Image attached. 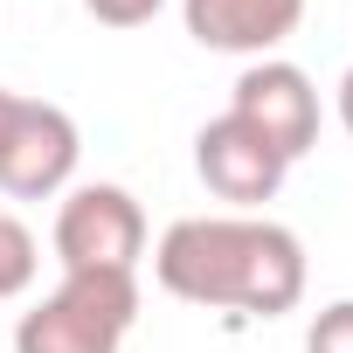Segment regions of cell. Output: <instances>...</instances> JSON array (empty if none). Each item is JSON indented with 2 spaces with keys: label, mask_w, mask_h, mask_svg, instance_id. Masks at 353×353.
<instances>
[{
  "label": "cell",
  "mask_w": 353,
  "mask_h": 353,
  "mask_svg": "<svg viewBox=\"0 0 353 353\" xmlns=\"http://www.w3.org/2000/svg\"><path fill=\"white\" fill-rule=\"evenodd\" d=\"M305 353H353V298L346 305H325L305 332Z\"/></svg>",
  "instance_id": "obj_9"
},
{
  "label": "cell",
  "mask_w": 353,
  "mask_h": 353,
  "mask_svg": "<svg viewBox=\"0 0 353 353\" xmlns=\"http://www.w3.org/2000/svg\"><path fill=\"white\" fill-rule=\"evenodd\" d=\"M83 8L104 21V28H145L159 14V0H83Z\"/></svg>",
  "instance_id": "obj_10"
},
{
  "label": "cell",
  "mask_w": 353,
  "mask_h": 353,
  "mask_svg": "<svg viewBox=\"0 0 353 353\" xmlns=\"http://www.w3.org/2000/svg\"><path fill=\"white\" fill-rule=\"evenodd\" d=\"M145 250V215L125 188H77L56 215L63 270H132Z\"/></svg>",
  "instance_id": "obj_4"
},
{
  "label": "cell",
  "mask_w": 353,
  "mask_h": 353,
  "mask_svg": "<svg viewBox=\"0 0 353 353\" xmlns=\"http://www.w3.org/2000/svg\"><path fill=\"white\" fill-rule=\"evenodd\" d=\"M305 21V0H188V35L222 56H263Z\"/></svg>",
  "instance_id": "obj_7"
},
{
  "label": "cell",
  "mask_w": 353,
  "mask_h": 353,
  "mask_svg": "<svg viewBox=\"0 0 353 353\" xmlns=\"http://www.w3.org/2000/svg\"><path fill=\"white\" fill-rule=\"evenodd\" d=\"M70 173H77V125H70V111L14 97L8 118H0V188L35 201V194H56Z\"/></svg>",
  "instance_id": "obj_3"
},
{
  "label": "cell",
  "mask_w": 353,
  "mask_h": 353,
  "mask_svg": "<svg viewBox=\"0 0 353 353\" xmlns=\"http://www.w3.org/2000/svg\"><path fill=\"white\" fill-rule=\"evenodd\" d=\"M236 118H243L250 132H263L284 159H298V152L319 145V90H312L305 70H291V63H256V70H243V83H236Z\"/></svg>",
  "instance_id": "obj_6"
},
{
  "label": "cell",
  "mask_w": 353,
  "mask_h": 353,
  "mask_svg": "<svg viewBox=\"0 0 353 353\" xmlns=\"http://www.w3.org/2000/svg\"><path fill=\"white\" fill-rule=\"evenodd\" d=\"M8 104H14V90H0V118H8Z\"/></svg>",
  "instance_id": "obj_12"
},
{
  "label": "cell",
  "mask_w": 353,
  "mask_h": 353,
  "mask_svg": "<svg viewBox=\"0 0 353 353\" xmlns=\"http://www.w3.org/2000/svg\"><path fill=\"white\" fill-rule=\"evenodd\" d=\"M28 284H35V236L14 215H0V298H21Z\"/></svg>",
  "instance_id": "obj_8"
},
{
  "label": "cell",
  "mask_w": 353,
  "mask_h": 353,
  "mask_svg": "<svg viewBox=\"0 0 353 353\" xmlns=\"http://www.w3.org/2000/svg\"><path fill=\"white\" fill-rule=\"evenodd\" d=\"M339 118H346V132H353V70H346V83H339Z\"/></svg>",
  "instance_id": "obj_11"
},
{
  "label": "cell",
  "mask_w": 353,
  "mask_h": 353,
  "mask_svg": "<svg viewBox=\"0 0 353 353\" xmlns=\"http://www.w3.org/2000/svg\"><path fill=\"white\" fill-rule=\"evenodd\" d=\"M194 166H201L208 194H215V201H236V208L270 201V194L284 188V173H291V159H284L263 132H250L236 111L215 118V125H201V139H194Z\"/></svg>",
  "instance_id": "obj_5"
},
{
  "label": "cell",
  "mask_w": 353,
  "mask_h": 353,
  "mask_svg": "<svg viewBox=\"0 0 353 353\" xmlns=\"http://www.w3.org/2000/svg\"><path fill=\"white\" fill-rule=\"evenodd\" d=\"M132 319H139L132 270H70L14 325V353H118Z\"/></svg>",
  "instance_id": "obj_2"
},
{
  "label": "cell",
  "mask_w": 353,
  "mask_h": 353,
  "mask_svg": "<svg viewBox=\"0 0 353 353\" xmlns=\"http://www.w3.org/2000/svg\"><path fill=\"white\" fill-rule=\"evenodd\" d=\"M159 284L188 305H236L256 319H277L305 298V250L277 222H243V215H194L173 222L152 256Z\"/></svg>",
  "instance_id": "obj_1"
}]
</instances>
